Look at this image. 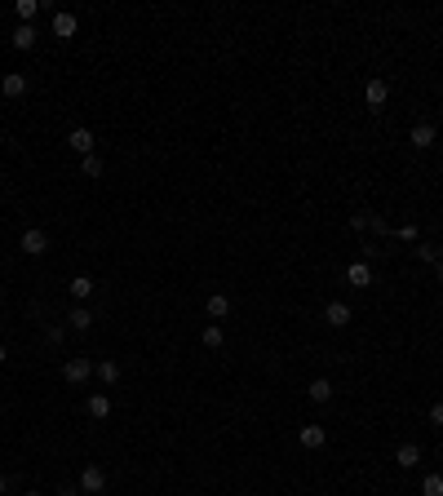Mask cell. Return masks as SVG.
<instances>
[{
	"label": "cell",
	"instance_id": "cell-1",
	"mask_svg": "<svg viewBox=\"0 0 443 496\" xmlns=\"http://www.w3.org/2000/svg\"><path fill=\"white\" fill-rule=\"evenodd\" d=\"M93 372H98V364L85 359V355H76V359H67V364H63V381H67V385H85Z\"/></svg>",
	"mask_w": 443,
	"mask_h": 496
},
{
	"label": "cell",
	"instance_id": "cell-2",
	"mask_svg": "<svg viewBox=\"0 0 443 496\" xmlns=\"http://www.w3.org/2000/svg\"><path fill=\"white\" fill-rule=\"evenodd\" d=\"M18 248L27 253V257H45V253H49V231H45V226H27L22 239H18Z\"/></svg>",
	"mask_w": 443,
	"mask_h": 496
},
{
	"label": "cell",
	"instance_id": "cell-3",
	"mask_svg": "<svg viewBox=\"0 0 443 496\" xmlns=\"http://www.w3.org/2000/svg\"><path fill=\"white\" fill-rule=\"evenodd\" d=\"M76 488L85 492V496H102V492H106V470H102V465H85V470H80V483H76Z\"/></svg>",
	"mask_w": 443,
	"mask_h": 496
},
{
	"label": "cell",
	"instance_id": "cell-4",
	"mask_svg": "<svg viewBox=\"0 0 443 496\" xmlns=\"http://www.w3.org/2000/svg\"><path fill=\"white\" fill-rule=\"evenodd\" d=\"M364 102H368V111H381V106L390 102V84L373 76V80H364Z\"/></svg>",
	"mask_w": 443,
	"mask_h": 496
},
{
	"label": "cell",
	"instance_id": "cell-5",
	"mask_svg": "<svg viewBox=\"0 0 443 496\" xmlns=\"http://www.w3.org/2000/svg\"><path fill=\"white\" fill-rule=\"evenodd\" d=\"M408 142H412L417 151H430V147L439 142V133H435V125H430V120H417L412 133H408Z\"/></svg>",
	"mask_w": 443,
	"mask_h": 496
},
{
	"label": "cell",
	"instance_id": "cell-6",
	"mask_svg": "<svg viewBox=\"0 0 443 496\" xmlns=\"http://www.w3.org/2000/svg\"><path fill=\"white\" fill-rule=\"evenodd\" d=\"M35 40H40V31H35L31 22H18V27L9 31V45H14V49H35Z\"/></svg>",
	"mask_w": 443,
	"mask_h": 496
},
{
	"label": "cell",
	"instance_id": "cell-7",
	"mask_svg": "<svg viewBox=\"0 0 443 496\" xmlns=\"http://www.w3.org/2000/svg\"><path fill=\"white\" fill-rule=\"evenodd\" d=\"M67 147L85 160V155H93V133H89V129H71V133H67Z\"/></svg>",
	"mask_w": 443,
	"mask_h": 496
},
{
	"label": "cell",
	"instance_id": "cell-8",
	"mask_svg": "<svg viewBox=\"0 0 443 496\" xmlns=\"http://www.w3.org/2000/svg\"><path fill=\"white\" fill-rule=\"evenodd\" d=\"M324 323H328V328H346V323H351V306H346V301H328V306H324Z\"/></svg>",
	"mask_w": 443,
	"mask_h": 496
},
{
	"label": "cell",
	"instance_id": "cell-9",
	"mask_svg": "<svg viewBox=\"0 0 443 496\" xmlns=\"http://www.w3.org/2000/svg\"><path fill=\"white\" fill-rule=\"evenodd\" d=\"M85 413H89L93 421H106V417H111V394H102V390L89 394V399H85Z\"/></svg>",
	"mask_w": 443,
	"mask_h": 496
},
{
	"label": "cell",
	"instance_id": "cell-10",
	"mask_svg": "<svg viewBox=\"0 0 443 496\" xmlns=\"http://www.w3.org/2000/svg\"><path fill=\"white\" fill-rule=\"evenodd\" d=\"M297 443L315 452V447H324V443H328V430H324V426H302V430H297Z\"/></svg>",
	"mask_w": 443,
	"mask_h": 496
},
{
	"label": "cell",
	"instance_id": "cell-11",
	"mask_svg": "<svg viewBox=\"0 0 443 496\" xmlns=\"http://www.w3.org/2000/svg\"><path fill=\"white\" fill-rule=\"evenodd\" d=\"M0 93H5V98H22V93H27V76H22V71H5Z\"/></svg>",
	"mask_w": 443,
	"mask_h": 496
},
{
	"label": "cell",
	"instance_id": "cell-12",
	"mask_svg": "<svg viewBox=\"0 0 443 496\" xmlns=\"http://www.w3.org/2000/svg\"><path fill=\"white\" fill-rule=\"evenodd\" d=\"M394 461H399V470H417V465H421V447H417V443H399V447H394Z\"/></svg>",
	"mask_w": 443,
	"mask_h": 496
},
{
	"label": "cell",
	"instance_id": "cell-13",
	"mask_svg": "<svg viewBox=\"0 0 443 496\" xmlns=\"http://www.w3.org/2000/svg\"><path fill=\"white\" fill-rule=\"evenodd\" d=\"M76 27H80L76 14H67V9H58V14H54V35H58V40H71V35H76Z\"/></svg>",
	"mask_w": 443,
	"mask_h": 496
},
{
	"label": "cell",
	"instance_id": "cell-14",
	"mask_svg": "<svg viewBox=\"0 0 443 496\" xmlns=\"http://www.w3.org/2000/svg\"><path fill=\"white\" fill-rule=\"evenodd\" d=\"M346 280H351V288H368V284H373V266H368V262H351Z\"/></svg>",
	"mask_w": 443,
	"mask_h": 496
},
{
	"label": "cell",
	"instance_id": "cell-15",
	"mask_svg": "<svg viewBox=\"0 0 443 496\" xmlns=\"http://www.w3.org/2000/svg\"><path fill=\"white\" fill-rule=\"evenodd\" d=\"M67 328H71V333H89V328H93V310H89V306H76V310L67 314Z\"/></svg>",
	"mask_w": 443,
	"mask_h": 496
},
{
	"label": "cell",
	"instance_id": "cell-16",
	"mask_svg": "<svg viewBox=\"0 0 443 496\" xmlns=\"http://www.w3.org/2000/svg\"><path fill=\"white\" fill-rule=\"evenodd\" d=\"M67 288H71V297H76V306H85V301L93 297V288H98V284H93L89 275H76V280H71Z\"/></svg>",
	"mask_w": 443,
	"mask_h": 496
},
{
	"label": "cell",
	"instance_id": "cell-17",
	"mask_svg": "<svg viewBox=\"0 0 443 496\" xmlns=\"http://www.w3.org/2000/svg\"><path fill=\"white\" fill-rule=\"evenodd\" d=\"M306 394H310V403H332V381L328 377H315L306 385Z\"/></svg>",
	"mask_w": 443,
	"mask_h": 496
},
{
	"label": "cell",
	"instance_id": "cell-18",
	"mask_svg": "<svg viewBox=\"0 0 443 496\" xmlns=\"http://www.w3.org/2000/svg\"><path fill=\"white\" fill-rule=\"evenodd\" d=\"M204 310H209V319H226V314H231V297H226V293H213V297L204 301Z\"/></svg>",
	"mask_w": 443,
	"mask_h": 496
},
{
	"label": "cell",
	"instance_id": "cell-19",
	"mask_svg": "<svg viewBox=\"0 0 443 496\" xmlns=\"http://www.w3.org/2000/svg\"><path fill=\"white\" fill-rule=\"evenodd\" d=\"M390 239H403V244H421V231H417L412 222H403V226H390Z\"/></svg>",
	"mask_w": 443,
	"mask_h": 496
},
{
	"label": "cell",
	"instance_id": "cell-20",
	"mask_svg": "<svg viewBox=\"0 0 443 496\" xmlns=\"http://www.w3.org/2000/svg\"><path fill=\"white\" fill-rule=\"evenodd\" d=\"M98 381L102 385H115L120 381V364H115V359H102V364H98Z\"/></svg>",
	"mask_w": 443,
	"mask_h": 496
},
{
	"label": "cell",
	"instance_id": "cell-21",
	"mask_svg": "<svg viewBox=\"0 0 443 496\" xmlns=\"http://www.w3.org/2000/svg\"><path fill=\"white\" fill-rule=\"evenodd\" d=\"M421 496H443V474H426L421 479Z\"/></svg>",
	"mask_w": 443,
	"mask_h": 496
},
{
	"label": "cell",
	"instance_id": "cell-22",
	"mask_svg": "<svg viewBox=\"0 0 443 496\" xmlns=\"http://www.w3.org/2000/svg\"><path fill=\"white\" fill-rule=\"evenodd\" d=\"M439 257H443V248L426 244V239H421V244H417V262H435V266H439Z\"/></svg>",
	"mask_w": 443,
	"mask_h": 496
},
{
	"label": "cell",
	"instance_id": "cell-23",
	"mask_svg": "<svg viewBox=\"0 0 443 496\" xmlns=\"http://www.w3.org/2000/svg\"><path fill=\"white\" fill-rule=\"evenodd\" d=\"M45 342H49V346H63V342H67V328H63V323H45Z\"/></svg>",
	"mask_w": 443,
	"mask_h": 496
},
{
	"label": "cell",
	"instance_id": "cell-24",
	"mask_svg": "<svg viewBox=\"0 0 443 496\" xmlns=\"http://www.w3.org/2000/svg\"><path fill=\"white\" fill-rule=\"evenodd\" d=\"M80 173H85V177H102V160H98V155H85V160H80Z\"/></svg>",
	"mask_w": 443,
	"mask_h": 496
},
{
	"label": "cell",
	"instance_id": "cell-25",
	"mask_svg": "<svg viewBox=\"0 0 443 496\" xmlns=\"http://www.w3.org/2000/svg\"><path fill=\"white\" fill-rule=\"evenodd\" d=\"M35 14H40V5H35V0H18V22H31Z\"/></svg>",
	"mask_w": 443,
	"mask_h": 496
},
{
	"label": "cell",
	"instance_id": "cell-26",
	"mask_svg": "<svg viewBox=\"0 0 443 496\" xmlns=\"http://www.w3.org/2000/svg\"><path fill=\"white\" fill-rule=\"evenodd\" d=\"M204 346H209V350L222 346V323H209V328H204Z\"/></svg>",
	"mask_w": 443,
	"mask_h": 496
},
{
	"label": "cell",
	"instance_id": "cell-27",
	"mask_svg": "<svg viewBox=\"0 0 443 496\" xmlns=\"http://www.w3.org/2000/svg\"><path fill=\"white\" fill-rule=\"evenodd\" d=\"M351 226H355V231H373V213H368V209H364V213H355V217H351Z\"/></svg>",
	"mask_w": 443,
	"mask_h": 496
},
{
	"label": "cell",
	"instance_id": "cell-28",
	"mask_svg": "<svg viewBox=\"0 0 443 496\" xmlns=\"http://www.w3.org/2000/svg\"><path fill=\"white\" fill-rule=\"evenodd\" d=\"M14 488H18V479H14V474H0V496L14 492Z\"/></svg>",
	"mask_w": 443,
	"mask_h": 496
},
{
	"label": "cell",
	"instance_id": "cell-29",
	"mask_svg": "<svg viewBox=\"0 0 443 496\" xmlns=\"http://www.w3.org/2000/svg\"><path fill=\"white\" fill-rule=\"evenodd\" d=\"M430 421H435V426H443V399H439V403H430Z\"/></svg>",
	"mask_w": 443,
	"mask_h": 496
},
{
	"label": "cell",
	"instance_id": "cell-30",
	"mask_svg": "<svg viewBox=\"0 0 443 496\" xmlns=\"http://www.w3.org/2000/svg\"><path fill=\"white\" fill-rule=\"evenodd\" d=\"M435 275H439V284H443V257H439V266H435Z\"/></svg>",
	"mask_w": 443,
	"mask_h": 496
},
{
	"label": "cell",
	"instance_id": "cell-31",
	"mask_svg": "<svg viewBox=\"0 0 443 496\" xmlns=\"http://www.w3.org/2000/svg\"><path fill=\"white\" fill-rule=\"evenodd\" d=\"M5 359H9V350H5V346H0V364H5Z\"/></svg>",
	"mask_w": 443,
	"mask_h": 496
},
{
	"label": "cell",
	"instance_id": "cell-32",
	"mask_svg": "<svg viewBox=\"0 0 443 496\" xmlns=\"http://www.w3.org/2000/svg\"><path fill=\"white\" fill-rule=\"evenodd\" d=\"M22 496H45V492H22Z\"/></svg>",
	"mask_w": 443,
	"mask_h": 496
}]
</instances>
